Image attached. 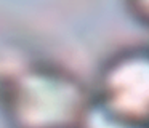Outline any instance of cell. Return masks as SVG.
I'll return each instance as SVG.
<instances>
[{
  "label": "cell",
  "mask_w": 149,
  "mask_h": 128,
  "mask_svg": "<svg viewBox=\"0 0 149 128\" xmlns=\"http://www.w3.org/2000/svg\"><path fill=\"white\" fill-rule=\"evenodd\" d=\"M91 96L66 67L31 64L8 79L3 109L13 128H77Z\"/></svg>",
  "instance_id": "6da1fadb"
},
{
  "label": "cell",
  "mask_w": 149,
  "mask_h": 128,
  "mask_svg": "<svg viewBox=\"0 0 149 128\" xmlns=\"http://www.w3.org/2000/svg\"><path fill=\"white\" fill-rule=\"evenodd\" d=\"M96 98L119 114L149 127V50L128 48L103 66Z\"/></svg>",
  "instance_id": "7a4b0ae2"
},
{
  "label": "cell",
  "mask_w": 149,
  "mask_h": 128,
  "mask_svg": "<svg viewBox=\"0 0 149 128\" xmlns=\"http://www.w3.org/2000/svg\"><path fill=\"white\" fill-rule=\"evenodd\" d=\"M77 128H149L119 114L100 98L91 96Z\"/></svg>",
  "instance_id": "3957f363"
},
{
  "label": "cell",
  "mask_w": 149,
  "mask_h": 128,
  "mask_svg": "<svg viewBox=\"0 0 149 128\" xmlns=\"http://www.w3.org/2000/svg\"><path fill=\"white\" fill-rule=\"evenodd\" d=\"M127 5L136 19L149 26V0H127Z\"/></svg>",
  "instance_id": "277c9868"
}]
</instances>
